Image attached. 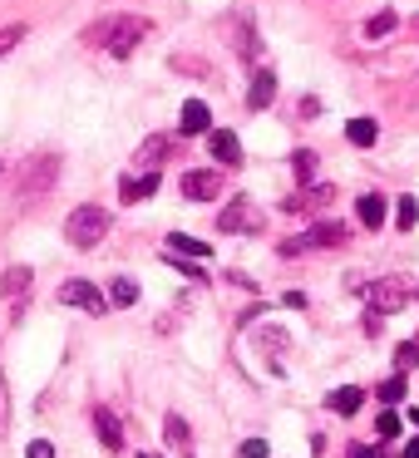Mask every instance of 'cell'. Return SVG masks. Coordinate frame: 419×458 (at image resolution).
<instances>
[{
	"label": "cell",
	"instance_id": "obj_1",
	"mask_svg": "<svg viewBox=\"0 0 419 458\" xmlns=\"http://www.w3.org/2000/svg\"><path fill=\"white\" fill-rule=\"evenodd\" d=\"M149 30H153V25L143 21V15H104V21H94L90 30H84V45L109 50L114 60H129V55L149 40Z\"/></svg>",
	"mask_w": 419,
	"mask_h": 458
},
{
	"label": "cell",
	"instance_id": "obj_2",
	"mask_svg": "<svg viewBox=\"0 0 419 458\" xmlns=\"http://www.w3.org/2000/svg\"><path fill=\"white\" fill-rule=\"evenodd\" d=\"M64 237H70L80 251L99 247V242L109 237V212H104V208H94V202H84V208H74L70 217H64Z\"/></svg>",
	"mask_w": 419,
	"mask_h": 458
},
{
	"label": "cell",
	"instance_id": "obj_3",
	"mask_svg": "<svg viewBox=\"0 0 419 458\" xmlns=\"http://www.w3.org/2000/svg\"><path fill=\"white\" fill-rule=\"evenodd\" d=\"M346 237H350L346 222H316L311 232L281 242V257H301V251H321V247H346Z\"/></svg>",
	"mask_w": 419,
	"mask_h": 458
},
{
	"label": "cell",
	"instance_id": "obj_4",
	"mask_svg": "<svg viewBox=\"0 0 419 458\" xmlns=\"http://www.w3.org/2000/svg\"><path fill=\"white\" fill-rule=\"evenodd\" d=\"M55 178H60V158H55V153H35V158L25 163V173H21V198L25 202L45 198V192L55 188Z\"/></svg>",
	"mask_w": 419,
	"mask_h": 458
},
{
	"label": "cell",
	"instance_id": "obj_5",
	"mask_svg": "<svg viewBox=\"0 0 419 458\" xmlns=\"http://www.w3.org/2000/svg\"><path fill=\"white\" fill-rule=\"evenodd\" d=\"M365 301H370V310H375V316H395V310H405L409 286H405V281H395V276L370 281V286H365Z\"/></svg>",
	"mask_w": 419,
	"mask_h": 458
},
{
	"label": "cell",
	"instance_id": "obj_6",
	"mask_svg": "<svg viewBox=\"0 0 419 458\" xmlns=\"http://www.w3.org/2000/svg\"><path fill=\"white\" fill-rule=\"evenodd\" d=\"M60 301L74 306V310H90V316H104V310H109V301H104V291L94 286V281H64Z\"/></svg>",
	"mask_w": 419,
	"mask_h": 458
},
{
	"label": "cell",
	"instance_id": "obj_7",
	"mask_svg": "<svg viewBox=\"0 0 419 458\" xmlns=\"http://www.w3.org/2000/svg\"><path fill=\"white\" fill-rule=\"evenodd\" d=\"M218 227L222 232H261V212L252 208L247 198H237V202H227V208H222Z\"/></svg>",
	"mask_w": 419,
	"mask_h": 458
},
{
	"label": "cell",
	"instance_id": "obj_8",
	"mask_svg": "<svg viewBox=\"0 0 419 458\" xmlns=\"http://www.w3.org/2000/svg\"><path fill=\"white\" fill-rule=\"evenodd\" d=\"M218 192H222V178H218V173H208V168L183 173V198H188V202H212Z\"/></svg>",
	"mask_w": 419,
	"mask_h": 458
},
{
	"label": "cell",
	"instance_id": "obj_9",
	"mask_svg": "<svg viewBox=\"0 0 419 458\" xmlns=\"http://www.w3.org/2000/svg\"><path fill=\"white\" fill-rule=\"evenodd\" d=\"M208 148H212V158L227 163V168H237V163H242V143H237V133H232V129H208Z\"/></svg>",
	"mask_w": 419,
	"mask_h": 458
},
{
	"label": "cell",
	"instance_id": "obj_10",
	"mask_svg": "<svg viewBox=\"0 0 419 458\" xmlns=\"http://www.w3.org/2000/svg\"><path fill=\"white\" fill-rule=\"evenodd\" d=\"M173 148H178L173 139L153 133V139H143V148L133 153V163H139V168H149V173H158V163H163V158H173Z\"/></svg>",
	"mask_w": 419,
	"mask_h": 458
},
{
	"label": "cell",
	"instance_id": "obj_11",
	"mask_svg": "<svg viewBox=\"0 0 419 458\" xmlns=\"http://www.w3.org/2000/svg\"><path fill=\"white\" fill-rule=\"evenodd\" d=\"M94 434L104 438L109 454H119V448H124V428H119V419H114L109 409H94Z\"/></svg>",
	"mask_w": 419,
	"mask_h": 458
},
{
	"label": "cell",
	"instance_id": "obj_12",
	"mask_svg": "<svg viewBox=\"0 0 419 458\" xmlns=\"http://www.w3.org/2000/svg\"><path fill=\"white\" fill-rule=\"evenodd\" d=\"M158 192V173H139V178H124L119 182V198L124 202H143V198H153Z\"/></svg>",
	"mask_w": 419,
	"mask_h": 458
},
{
	"label": "cell",
	"instance_id": "obj_13",
	"mask_svg": "<svg viewBox=\"0 0 419 458\" xmlns=\"http://www.w3.org/2000/svg\"><path fill=\"white\" fill-rule=\"evenodd\" d=\"M0 296L5 301H25L30 296V267H11L5 276H0Z\"/></svg>",
	"mask_w": 419,
	"mask_h": 458
},
{
	"label": "cell",
	"instance_id": "obj_14",
	"mask_svg": "<svg viewBox=\"0 0 419 458\" xmlns=\"http://www.w3.org/2000/svg\"><path fill=\"white\" fill-rule=\"evenodd\" d=\"M271 99H277V74H271V70H257V74H252V94H247V104H252V109H267Z\"/></svg>",
	"mask_w": 419,
	"mask_h": 458
},
{
	"label": "cell",
	"instance_id": "obj_15",
	"mask_svg": "<svg viewBox=\"0 0 419 458\" xmlns=\"http://www.w3.org/2000/svg\"><path fill=\"white\" fill-rule=\"evenodd\" d=\"M208 123H212V114H208V104H202V99L183 104V119H178L183 133H208Z\"/></svg>",
	"mask_w": 419,
	"mask_h": 458
},
{
	"label": "cell",
	"instance_id": "obj_16",
	"mask_svg": "<svg viewBox=\"0 0 419 458\" xmlns=\"http://www.w3.org/2000/svg\"><path fill=\"white\" fill-rule=\"evenodd\" d=\"M326 404L336 409V414H355V409L365 404V389H360V385H340V389H330Z\"/></svg>",
	"mask_w": 419,
	"mask_h": 458
},
{
	"label": "cell",
	"instance_id": "obj_17",
	"mask_svg": "<svg viewBox=\"0 0 419 458\" xmlns=\"http://www.w3.org/2000/svg\"><path fill=\"white\" fill-rule=\"evenodd\" d=\"M355 217L365 222V232H375L380 222H385V198H380V192H365V198L355 202Z\"/></svg>",
	"mask_w": 419,
	"mask_h": 458
},
{
	"label": "cell",
	"instance_id": "obj_18",
	"mask_svg": "<svg viewBox=\"0 0 419 458\" xmlns=\"http://www.w3.org/2000/svg\"><path fill=\"white\" fill-rule=\"evenodd\" d=\"M168 251H173V257H212L208 242L188 237V232H168Z\"/></svg>",
	"mask_w": 419,
	"mask_h": 458
},
{
	"label": "cell",
	"instance_id": "obj_19",
	"mask_svg": "<svg viewBox=\"0 0 419 458\" xmlns=\"http://www.w3.org/2000/svg\"><path fill=\"white\" fill-rule=\"evenodd\" d=\"M346 139L355 143V148H370V143L380 139V129H375V119H350L346 123Z\"/></svg>",
	"mask_w": 419,
	"mask_h": 458
},
{
	"label": "cell",
	"instance_id": "obj_20",
	"mask_svg": "<svg viewBox=\"0 0 419 458\" xmlns=\"http://www.w3.org/2000/svg\"><path fill=\"white\" fill-rule=\"evenodd\" d=\"M133 301H139V281L114 276V286H109V306H133Z\"/></svg>",
	"mask_w": 419,
	"mask_h": 458
},
{
	"label": "cell",
	"instance_id": "obj_21",
	"mask_svg": "<svg viewBox=\"0 0 419 458\" xmlns=\"http://www.w3.org/2000/svg\"><path fill=\"white\" fill-rule=\"evenodd\" d=\"M291 173H296L301 182H316V153H311V148H296V153H291Z\"/></svg>",
	"mask_w": 419,
	"mask_h": 458
},
{
	"label": "cell",
	"instance_id": "obj_22",
	"mask_svg": "<svg viewBox=\"0 0 419 458\" xmlns=\"http://www.w3.org/2000/svg\"><path fill=\"white\" fill-rule=\"evenodd\" d=\"M399 25V15L395 11H380V15H370L365 21V40H380V35H389Z\"/></svg>",
	"mask_w": 419,
	"mask_h": 458
},
{
	"label": "cell",
	"instance_id": "obj_23",
	"mask_svg": "<svg viewBox=\"0 0 419 458\" xmlns=\"http://www.w3.org/2000/svg\"><path fill=\"white\" fill-rule=\"evenodd\" d=\"M395 222H399V232H409L419 222V208H415V198H399L395 202Z\"/></svg>",
	"mask_w": 419,
	"mask_h": 458
},
{
	"label": "cell",
	"instance_id": "obj_24",
	"mask_svg": "<svg viewBox=\"0 0 419 458\" xmlns=\"http://www.w3.org/2000/svg\"><path fill=\"white\" fill-rule=\"evenodd\" d=\"M399 428H405V419H399V414H395V409H385V414H380V419H375V434H380V438H395V434H399Z\"/></svg>",
	"mask_w": 419,
	"mask_h": 458
},
{
	"label": "cell",
	"instance_id": "obj_25",
	"mask_svg": "<svg viewBox=\"0 0 419 458\" xmlns=\"http://www.w3.org/2000/svg\"><path fill=\"white\" fill-rule=\"evenodd\" d=\"M21 40H25V25H5V30H0V60H5Z\"/></svg>",
	"mask_w": 419,
	"mask_h": 458
},
{
	"label": "cell",
	"instance_id": "obj_26",
	"mask_svg": "<svg viewBox=\"0 0 419 458\" xmlns=\"http://www.w3.org/2000/svg\"><path fill=\"white\" fill-rule=\"evenodd\" d=\"M395 365H399V369H415V365H419V345H415V340L395 350Z\"/></svg>",
	"mask_w": 419,
	"mask_h": 458
},
{
	"label": "cell",
	"instance_id": "obj_27",
	"mask_svg": "<svg viewBox=\"0 0 419 458\" xmlns=\"http://www.w3.org/2000/svg\"><path fill=\"white\" fill-rule=\"evenodd\" d=\"M380 399H385V404H399V399H405V379H385V385H380Z\"/></svg>",
	"mask_w": 419,
	"mask_h": 458
},
{
	"label": "cell",
	"instance_id": "obj_28",
	"mask_svg": "<svg viewBox=\"0 0 419 458\" xmlns=\"http://www.w3.org/2000/svg\"><path fill=\"white\" fill-rule=\"evenodd\" d=\"M163 434H168L173 444H188V424H183L178 414H168V424H163Z\"/></svg>",
	"mask_w": 419,
	"mask_h": 458
},
{
	"label": "cell",
	"instance_id": "obj_29",
	"mask_svg": "<svg viewBox=\"0 0 419 458\" xmlns=\"http://www.w3.org/2000/svg\"><path fill=\"white\" fill-rule=\"evenodd\" d=\"M271 448H267V438H247V444L237 448V458H267Z\"/></svg>",
	"mask_w": 419,
	"mask_h": 458
},
{
	"label": "cell",
	"instance_id": "obj_30",
	"mask_svg": "<svg viewBox=\"0 0 419 458\" xmlns=\"http://www.w3.org/2000/svg\"><path fill=\"white\" fill-rule=\"evenodd\" d=\"M25 458H55V448H50V444H45V438H35V444H30V448H25Z\"/></svg>",
	"mask_w": 419,
	"mask_h": 458
},
{
	"label": "cell",
	"instance_id": "obj_31",
	"mask_svg": "<svg viewBox=\"0 0 419 458\" xmlns=\"http://www.w3.org/2000/svg\"><path fill=\"white\" fill-rule=\"evenodd\" d=\"M350 458H389L385 448H350Z\"/></svg>",
	"mask_w": 419,
	"mask_h": 458
},
{
	"label": "cell",
	"instance_id": "obj_32",
	"mask_svg": "<svg viewBox=\"0 0 419 458\" xmlns=\"http://www.w3.org/2000/svg\"><path fill=\"white\" fill-rule=\"evenodd\" d=\"M405 458H419V434H415V438H409V444H405Z\"/></svg>",
	"mask_w": 419,
	"mask_h": 458
},
{
	"label": "cell",
	"instance_id": "obj_33",
	"mask_svg": "<svg viewBox=\"0 0 419 458\" xmlns=\"http://www.w3.org/2000/svg\"><path fill=\"white\" fill-rule=\"evenodd\" d=\"M409 35H419V15H415V21H409Z\"/></svg>",
	"mask_w": 419,
	"mask_h": 458
},
{
	"label": "cell",
	"instance_id": "obj_34",
	"mask_svg": "<svg viewBox=\"0 0 419 458\" xmlns=\"http://www.w3.org/2000/svg\"><path fill=\"white\" fill-rule=\"evenodd\" d=\"M139 458H158V454H139Z\"/></svg>",
	"mask_w": 419,
	"mask_h": 458
}]
</instances>
